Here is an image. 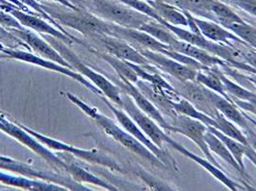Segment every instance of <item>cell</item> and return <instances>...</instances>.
Segmentation results:
<instances>
[{
    "instance_id": "1",
    "label": "cell",
    "mask_w": 256,
    "mask_h": 191,
    "mask_svg": "<svg viewBox=\"0 0 256 191\" xmlns=\"http://www.w3.org/2000/svg\"><path fill=\"white\" fill-rule=\"evenodd\" d=\"M42 7L60 25L72 28L90 39L100 35L111 36L114 23L104 20L86 9L79 7L70 9L53 2L42 4Z\"/></svg>"
},
{
    "instance_id": "2",
    "label": "cell",
    "mask_w": 256,
    "mask_h": 191,
    "mask_svg": "<svg viewBox=\"0 0 256 191\" xmlns=\"http://www.w3.org/2000/svg\"><path fill=\"white\" fill-rule=\"evenodd\" d=\"M64 95L66 98L77 106L85 115L92 118L98 127L100 128L106 136L118 141L124 148L133 152L142 159L150 162L152 166H157L158 168H166L164 164L154 155L146 146H144L142 142L135 139L132 135H130L124 128L120 127L116 124L113 120H111L106 115L100 114L96 109L92 108L87 103L84 102L76 95L66 92Z\"/></svg>"
},
{
    "instance_id": "3",
    "label": "cell",
    "mask_w": 256,
    "mask_h": 191,
    "mask_svg": "<svg viewBox=\"0 0 256 191\" xmlns=\"http://www.w3.org/2000/svg\"><path fill=\"white\" fill-rule=\"evenodd\" d=\"M42 37L64 57L66 62L72 64L76 71L86 77V79H88L92 84H94L98 89H100L103 95L109 101H111L118 108H122V90L116 84L112 83L108 78L103 76L102 74L94 71L87 64H84L76 54L62 40L50 35H42Z\"/></svg>"
},
{
    "instance_id": "4",
    "label": "cell",
    "mask_w": 256,
    "mask_h": 191,
    "mask_svg": "<svg viewBox=\"0 0 256 191\" xmlns=\"http://www.w3.org/2000/svg\"><path fill=\"white\" fill-rule=\"evenodd\" d=\"M85 8L104 20L116 25L140 29L142 24L152 19L128 5L116 0H90L84 2Z\"/></svg>"
},
{
    "instance_id": "5",
    "label": "cell",
    "mask_w": 256,
    "mask_h": 191,
    "mask_svg": "<svg viewBox=\"0 0 256 191\" xmlns=\"http://www.w3.org/2000/svg\"><path fill=\"white\" fill-rule=\"evenodd\" d=\"M16 123L22 129H24L27 133H29L34 138H36L40 142H42L44 145H46L48 149L61 151L63 153L70 154L74 158L81 159V160L86 161L90 164L105 166V167H107V168H109L113 171H118L120 173H124L126 172V170L122 167L120 164H118L115 160H113L109 156L102 153V152H100L96 149L94 150H83V149H80V148H76V147H74V146H72L70 144H66V143L62 142V141H59V140L48 138L46 136H44L38 132H36V131H34L30 128L26 127V125H22L18 122H16Z\"/></svg>"
},
{
    "instance_id": "6",
    "label": "cell",
    "mask_w": 256,
    "mask_h": 191,
    "mask_svg": "<svg viewBox=\"0 0 256 191\" xmlns=\"http://www.w3.org/2000/svg\"><path fill=\"white\" fill-rule=\"evenodd\" d=\"M0 53L2 54V58H9V59H14L18 61L26 62L29 64H36L40 67L52 70L54 72H58L60 74H63L64 76L72 78L74 80L86 87L87 89H90L98 96H102L103 93L100 89H98L94 84H92L88 79H86L83 75H81L79 72L76 70L64 66L62 64H58L56 62H53L50 60L42 58L38 55H35L31 52L22 50V49H11V48H6V47H1L0 48Z\"/></svg>"
},
{
    "instance_id": "7",
    "label": "cell",
    "mask_w": 256,
    "mask_h": 191,
    "mask_svg": "<svg viewBox=\"0 0 256 191\" xmlns=\"http://www.w3.org/2000/svg\"><path fill=\"white\" fill-rule=\"evenodd\" d=\"M100 97L102 98L104 103L108 106V108L113 112L118 122L120 123V125L122 127L124 128L130 135H132L135 139H137L140 142H142L144 146H146L154 155H156L157 158L164 164V166H166V168L172 169L176 172L178 171L176 162L174 160V158L172 157L170 154L168 153L166 150L160 149L159 147H157L154 142L144 135V133L136 124V122L124 111H122L120 108L116 107L111 101L107 100V98L104 95Z\"/></svg>"
},
{
    "instance_id": "8",
    "label": "cell",
    "mask_w": 256,
    "mask_h": 191,
    "mask_svg": "<svg viewBox=\"0 0 256 191\" xmlns=\"http://www.w3.org/2000/svg\"><path fill=\"white\" fill-rule=\"evenodd\" d=\"M122 109L140 127L144 135L154 142L160 149H164V144H166L170 136L166 131L161 127L150 116L146 115L141 111L133 99L128 93H122Z\"/></svg>"
},
{
    "instance_id": "9",
    "label": "cell",
    "mask_w": 256,
    "mask_h": 191,
    "mask_svg": "<svg viewBox=\"0 0 256 191\" xmlns=\"http://www.w3.org/2000/svg\"><path fill=\"white\" fill-rule=\"evenodd\" d=\"M170 124V133H180L185 136L189 140H192L196 144V146L204 154L205 158L211 162L213 165L222 169V167L218 165L215 158H213L211 151L205 141V133L207 132V125L200 120L194 119L187 115H180L172 120Z\"/></svg>"
},
{
    "instance_id": "10",
    "label": "cell",
    "mask_w": 256,
    "mask_h": 191,
    "mask_svg": "<svg viewBox=\"0 0 256 191\" xmlns=\"http://www.w3.org/2000/svg\"><path fill=\"white\" fill-rule=\"evenodd\" d=\"M138 50L141 52L142 54L150 62V64L154 65L156 68L178 81H194L196 79L198 70L191 68L185 64H181L163 53L144 48H139Z\"/></svg>"
},
{
    "instance_id": "11",
    "label": "cell",
    "mask_w": 256,
    "mask_h": 191,
    "mask_svg": "<svg viewBox=\"0 0 256 191\" xmlns=\"http://www.w3.org/2000/svg\"><path fill=\"white\" fill-rule=\"evenodd\" d=\"M92 39L96 41H100L102 44L103 47L106 49L107 53L118 59L132 64H139L144 67L152 65L141 52L124 39L109 35H100Z\"/></svg>"
},
{
    "instance_id": "12",
    "label": "cell",
    "mask_w": 256,
    "mask_h": 191,
    "mask_svg": "<svg viewBox=\"0 0 256 191\" xmlns=\"http://www.w3.org/2000/svg\"><path fill=\"white\" fill-rule=\"evenodd\" d=\"M172 86L178 91L180 95L187 99L190 103L205 115L212 117L213 119L218 115V111L211 102L205 92L204 87L200 83L194 81H178L174 79Z\"/></svg>"
},
{
    "instance_id": "13",
    "label": "cell",
    "mask_w": 256,
    "mask_h": 191,
    "mask_svg": "<svg viewBox=\"0 0 256 191\" xmlns=\"http://www.w3.org/2000/svg\"><path fill=\"white\" fill-rule=\"evenodd\" d=\"M115 84L122 91L128 93V95L133 99V101L137 105V107L142 111L146 115L150 116L166 132L170 133V124L166 122V118L161 114V112L154 106L152 103L148 100V98L142 92L138 87L129 82L128 80L115 79Z\"/></svg>"
},
{
    "instance_id": "14",
    "label": "cell",
    "mask_w": 256,
    "mask_h": 191,
    "mask_svg": "<svg viewBox=\"0 0 256 191\" xmlns=\"http://www.w3.org/2000/svg\"><path fill=\"white\" fill-rule=\"evenodd\" d=\"M9 31H11L18 38L22 39L30 47V49L40 57L56 62L74 70L72 64L66 62L64 57L50 42H48L44 38H40L34 32L30 31L29 29H9Z\"/></svg>"
},
{
    "instance_id": "15",
    "label": "cell",
    "mask_w": 256,
    "mask_h": 191,
    "mask_svg": "<svg viewBox=\"0 0 256 191\" xmlns=\"http://www.w3.org/2000/svg\"><path fill=\"white\" fill-rule=\"evenodd\" d=\"M166 144L170 145L172 148H174V150L178 151L180 153L184 155L185 157H187L188 159L192 160L194 163H196L198 165L204 167L206 171H208L214 178L217 179L220 181L222 185H224L226 188H228L230 191H256L254 189H252V187H244L242 185L232 181L224 171V169H220L218 166L213 165L211 162H209L207 159L205 160L204 158H200L196 155L190 152L189 150H187L185 147H183L182 145H180V143H178L176 141L172 140L170 137L168 138Z\"/></svg>"
},
{
    "instance_id": "16",
    "label": "cell",
    "mask_w": 256,
    "mask_h": 191,
    "mask_svg": "<svg viewBox=\"0 0 256 191\" xmlns=\"http://www.w3.org/2000/svg\"><path fill=\"white\" fill-rule=\"evenodd\" d=\"M9 13H12L20 22V24L26 27V29L33 30L42 35H50L62 40L66 44H72L74 42H76L72 38L66 36L61 30H59L54 25L50 24L48 21L44 20L42 17L35 15L34 13H26L24 11L14 7L9 10Z\"/></svg>"
},
{
    "instance_id": "17",
    "label": "cell",
    "mask_w": 256,
    "mask_h": 191,
    "mask_svg": "<svg viewBox=\"0 0 256 191\" xmlns=\"http://www.w3.org/2000/svg\"><path fill=\"white\" fill-rule=\"evenodd\" d=\"M111 36L126 40L137 49L144 48L161 53L164 49L170 48V46L160 42L156 38L152 37L150 34L142 31L140 29L126 28L114 24L112 27Z\"/></svg>"
},
{
    "instance_id": "18",
    "label": "cell",
    "mask_w": 256,
    "mask_h": 191,
    "mask_svg": "<svg viewBox=\"0 0 256 191\" xmlns=\"http://www.w3.org/2000/svg\"><path fill=\"white\" fill-rule=\"evenodd\" d=\"M205 92L211 102L216 107L220 114L224 115L228 119H230L233 123H235L238 127H241L244 131L252 126L250 121L244 116L243 111L230 100H228L220 94L205 88Z\"/></svg>"
},
{
    "instance_id": "19",
    "label": "cell",
    "mask_w": 256,
    "mask_h": 191,
    "mask_svg": "<svg viewBox=\"0 0 256 191\" xmlns=\"http://www.w3.org/2000/svg\"><path fill=\"white\" fill-rule=\"evenodd\" d=\"M0 183L14 187L22 189L26 191H68L63 186L50 183L44 180L28 178L26 176H16L11 174H6L0 171Z\"/></svg>"
},
{
    "instance_id": "20",
    "label": "cell",
    "mask_w": 256,
    "mask_h": 191,
    "mask_svg": "<svg viewBox=\"0 0 256 191\" xmlns=\"http://www.w3.org/2000/svg\"><path fill=\"white\" fill-rule=\"evenodd\" d=\"M135 85L148 98V100L161 112L162 115L170 117L172 120L178 116V114L176 112L172 106L174 101H172L166 96V93L160 88L140 79Z\"/></svg>"
},
{
    "instance_id": "21",
    "label": "cell",
    "mask_w": 256,
    "mask_h": 191,
    "mask_svg": "<svg viewBox=\"0 0 256 191\" xmlns=\"http://www.w3.org/2000/svg\"><path fill=\"white\" fill-rule=\"evenodd\" d=\"M194 20L196 23L200 34L213 42L231 43L235 41L240 43H246L241 38H238L234 33H232L228 29L224 28V26L220 25L216 21L198 18V17H194Z\"/></svg>"
},
{
    "instance_id": "22",
    "label": "cell",
    "mask_w": 256,
    "mask_h": 191,
    "mask_svg": "<svg viewBox=\"0 0 256 191\" xmlns=\"http://www.w3.org/2000/svg\"><path fill=\"white\" fill-rule=\"evenodd\" d=\"M172 49L191 57L194 60L198 61V63L204 64L207 67L222 66V65L228 64L224 60L206 51L205 49H202L198 46H196L194 44L180 40V39L176 41V43L172 47Z\"/></svg>"
},
{
    "instance_id": "23",
    "label": "cell",
    "mask_w": 256,
    "mask_h": 191,
    "mask_svg": "<svg viewBox=\"0 0 256 191\" xmlns=\"http://www.w3.org/2000/svg\"><path fill=\"white\" fill-rule=\"evenodd\" d=\"M64 157L60 158L62 160H64L66 163L68 164V174L70 176V178L74 179L76 182L81 184V183H89L92 185H94L96 187H100L102 189H105L107 191H118V189L111 185L110 183H108L107 181H104L102 179L98 178L96 176H94V174H92L90 172H88L87 170H85L83 167L78 166L76 163L74 161V157L70 154H63Z\"/></svg>"
},
{
    "instance_id": "24",
    "label": "cell",
    "mask_w": 256,
    "mask_h": 191,
    "mask_svg": "<svg viewBox=\"0 0 256 191\" xmlns=\"http://www.w3.org/2000/svg\"><path fill=\"white\" fill-rule=\"evenodd\" d=\"M148 2L166 23L183 27L188 26V19L185 13L176 6L164 2L162 0H148Z\"/></svg>"
},
{
    "instance_id": "25",
    "label": "cell",
    "mask_w": 256,
    "mask_h": 191,
    "mask_svg": "<svg viewBox=\"0 0 256 191\" xmlns=\"http://www.w3.org/2000/svg\"><path fill=\"white\" fill-rule=\"evenodd\" d=\"M220 70L216 68V66L214 67H208L206 69H202L198 70L194 81L200 83V85H202L205 88L211 89L215 92H217L218 94H220L222 96H224V98H226L228 100L233 101L231 99L230 96L228 94L226 87L220 77Z\"/></svg>"
},
{
    "instance_id": "26",
    "label": "cell",
    "mask_w": 256,
    "mask_h": 191,
    "mask_svg": "<svg viewBox=\"0 0 256 191\" xmlns=\"http://www.w3.org/2000/svg\"><path fill=\"white\" fill-rule=\"evenodd\" d=\"M204 138L205 141H206L211 152L216 154L220 158H222L226 163H228L235 170H237L240 174H242L243 177H246L244 174L241 167L238 165L236 160L234 159L233 155L230 153L228 148L226 146V144L220 140L216 135H214L208 128H207V132L205 133Z\"/></svg>"
},
{
    "instance_id": "27",
    "label": "cell",
    "mask_w": 256,
    "mask_h": 191,
    "mask_svg": "<svg viewBox=\"0 0 256 191\" xmlns=\"http://www.w3.org/2000/svg\"><path fill=\"white\" fill-rule=\"evenodd\" d=\"M90 51L94 52L98 57L102 58L105 62L110 64L114 69L120 79L122 80H128L129 82L136 84L139 80V77L137 76L136 72L133 70V68L129 65L128 62L124 61L122 59H118L115 56L109 54V53H102V52L96 51L89 47Z\"/></svg>"
},
{
    "instance_id": "28",
    "label": "cell",
    "mask_w": 256,
    "mask_h": 191,
    "mask_svg": "<svg viewBox=\"0 0 256 191\" xmlns=\"http://www.w3.org/2000/svg\"><path fill=\"white\" fill-rule=\"evenodd\" d=\"M140 30L150 34L160 42L170 46V48L176 43L178 38L165 25V23L150 19L140 27Z\"/></svg>"
},
{
    "instance_id": "29",
    "label": "cell",
    "mask_w": 256,
    "mask_h": 191,
    "mask_svg": "<svg viewBox=\"0 0 256 191\" xmlns=\"http://www.w3.org/2000/svg\"><path fill=\"white\" fill-rule=\"evenodd\" d=\"M165 25L180 40H183V41H186V42L194 44L196 46H198L202 49H205L206 51L209 50V48H210V46L213 42V41H211V40H209V39H207L205 37H204L202 34L194 33L191 30L184 29V28L180 27V26L172 25V24L166 23V22H165Z\"/></svg>"
},
{
    "instance_id": "30",
    "label": "cell",
    "mask_w": 256,
    "mask_h": 191,
    "mask_svg": "<svg viewBox=\"0 0 256 191\" xmlns=\"http://www.w3.org/2000/svg\"><path fill=\"white\" fill-rule=\"evenodd\" d=\"M172 106H174V110L178 114L187 115L189 117H192L194 119L202 121L207 126L216 128V121L212 117H210V116L204 114L202 112L198 111L192 105V103L189 102L187 99L181 97L178 101L172 102Z\"/></svg>"
},
{
    "instance_id": "31",
    "label": "cell",
    "mask_w": 256,
    "mask_h": 191,
    "mask_svg": "<svg viewBox=\"0 0 256 191\" xmlns=\"http://www.w3.org/2000/svg\"><path fill=\"white\" fill-rule=\"evenodd\" d=\"M220 25L228 29L232 33H234L237 37L241 38L244 42H246L248 46L254 48L256 50V28L254 26L243 21H235V22H226Z\"/></svg>"
},
{
    "instance_id": "32",
    "label": "cell",
    "mask_w": 256,
    "mask_h": 191,
    "mask_svg": "<svg viewBox=\"0 0 256 191\" xmlns=\"http://www.w3.org/2000/svg\"><path fill=\"white\" fill-rule=\"evenodd\" d=\"M207 128L214 135H216L218 139L226 144V146L228 148L230 153L233 155L234 159L236 160V162L238 163V165L241 167L244 174L246 175V168H244V157L246 145H244L243 143L239 142L238 140H234V139H232L230 137L222 134V132H220L216 128L211 127V126H207Z\"/></svg>"
},
{
    "instance_id": "33",
    "label": "cell",
    "mask_w": 256,
    "mask_h": 191,
    "mask_svg": "<svg viewBox=\"0 0 256 191\" xmlns=\"http://www.w3.org/2000/svg\"><path fill=\"white\" fill-rule=\"evenodd\" d=\"M218 73H220V77L226 87V90L228 94L230 96L231 99H239V100L248 101V102L256 99V92L252 91L250 89L244 88L238 83L233 82L224 72L220 71Z\"/></svg>"
},
{
    "instance_id": "34",
    "label": "cell",
    "mask_w": 256,
    "mask_h": 191,
    "mask_svg": "<svg viewBox=\"0 0 256 191\" xmlns=\"http://www.w3.org/2000/svg\"><path fill=\"white\" fill-rule=\"evenodd\" d=\"M216 121V129L222 134L230 137L234 140H238L239 142L243 143L244 145H248V141L246 140L244 134L238 128V126L228 119L224 115L220 114V112L216 117L214 118Z\"/></svg>"
},
{
    "instance_id": "35",
    "label": "cell",
    "mask_w": 256,
    "mask_h": 191,
    "mask_svg": "<svg viewBox=\"0 0 256 191\" xmlns=\"http://www.w3.org/2000/svg\"><path fill=\"white\" fill-rule=\"evenodd\" d=\"M211 12L214 14L216 21L220 24L244 20L243 18L238 13H235L230 7L218 0H215L213 2L211 6Z\"/></svg>"
},
{
    "instance_id": "36",
    "label": "cell",
    "mask_w": 256,
    "mask_h": 191,
    "mask_svg": "<svg viewBox=\"0 0 256 191\" xmlns=\"http://www.w3.org/2000/svg\"><path fill=\"white\" fill-rule=\"evenodd\" d=\"M1 47L11 48V49L22 48L24 50H31L30 47L22 39L18 38L11 31L0 25V48Z\"/></svg>"
},
{
    "instance_id": "37",
    "label": "cell",
    "mask_w": 256,
    "mask_h": 191,
    "mask_svg": "<svg viewBox=\"0 0 256 191\" xmlns=\"http://www.w3.org/2000/svg\"><path fill=\"white\" fill-rule=\"evenodd\" d=\"M118 1L131 7L132 9L148 15V17L152 18L158 22L165 23V21L161 18V16L157 13L156 10L154 9L148 1H142V0H118Z\"/></svg>"
},
{
    "instance_id": "38",
    "label": "cell",
    "mask_w": 256,
    "mask_h": 191,
    "mask_svg": "<svg viewBox=\"0 0 256 191\" xmlns=\"http://www.w3.org/2000/svg\"><path fill=\"white\" fill-rule=\"evenodd\" d=\"M134 172L139 178L142 179L148 185V189L152 191H174L170 186L166 185V183L162 182L161 180L154 177L152 174H150V172L146 171L144 169H142L139 166H136L134 168Z\"/></svg>"
},
{
    "instance_id": "39",
    "label": "cell",
    "mask_w": 256,
    "mask_h": 191,
    "mask_svg": "<svg viewBox=\"0 0 256 191\" xmlns=\"http://www.w3.org/2000/svg\"><path fill=\"white\" fill-rule=\"evenodd\" d=\"M0 25L6 29H26L12 13L0 9Z\"/></svg>"
},
{
    "instance_id": "40",
    "label": "cell",
    "mask_w": 256,
    "mask_h": 191,
    "mask_svg": "<svg viewBox=\"0 0 256 191\" xmlns=\"http://www.w3.org/2000/svg\"><path fill=\"white\" fill-rule=\"evenodd\" d=\"M246 13L256 17V0H228Z\"/></svg>"
},
{
    "instance_id": "41",
    "label": "cell",
    "mask_w": 256,
    "mask_h": 191,
    "mask_svg": "<svg viewBox=\"0 0 256 191\" xmlns=\"http://www.w3.org/2000/svg\"><path fill=\"white\" fill-rule=\"evenodd\" d=\"M244 156H246L256 167V151L250 144H248V145H246Z\"/></svg>"
},
{
    "instance_id": "42",
    "label": "cell",
    "mask_w": 256,
    "mask_h": 191,
    "mask_svg": "<svg viewBox=\"0 0 256 191\" xmlns=\"http://www.w3.org/2000/svg\"><path fill=\"white\" fill-rule=\"evenodd\" d=\"M48 1L62 4V5H64L66 7H68V8H70V9H77V8H78L74 3H72L70 0H48Z\"/></svg>"
},
{
    "instance_id": "43",
    "label": "cell",
    "mask_w": 256,
    "mask_h": 191,
    "mask_svg": "<svg viewBox=\"0 0 256 191\" xmlns=\"http://www.w3.org/2000/svg\"><path fill=\"white\" fill-rule=\"evenodd\" d=\"M246 79L248 80V82L252 84V88L256 89V74H252V73H248V75L246 74Z\"/></svg>"
},
{
    "instance_id": "44",
    "label": "cell",
    "mask_w": 256,
    "mask_h": 191,
    "mask_svg": "<svg viewBox=\"0 0 256 191\" xmlns=\"http://www.w3.org/2000/svg\"><path fill=\"white\" fill-rule=\"evenodd\" d=\"M0 58H2V54L1 53H0Z\"/></svg>"
},
{
    "instance_id": "45",
    "label": "cell",
    "mask_w": 256,
    "mask_h": 191,
    "mask_svg": "<svg viewBox=\"0 0 256 191\" xmlns=\"http://www.w3.org/2000/svg\"><path fill=\"white\" fill-rule=\"evenodd\" d=\"M142 1H148V0H142Z\"/></svg>"
}]
</instances>
